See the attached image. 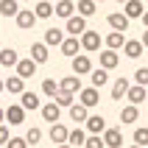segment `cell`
Here are the masks:
<instances>
[{
  "mask_svg": "<svg viewBox=\"0 0 148 148\" xmlns=\"http://www.w3.org/2000/svg\"><path fill=\"white\" fill-rule=\"evenodd\" d=\"M106 23H109V28H112V31L126 34V31H129V23H132V20H129L123 11H115V14H109V17H106Z\"/></svg>",
  "mask_w": 148,
  "mask_h": 148,
  "instance_id": "obj_1",
  "label": "cell"
},
{
  "mask_svg": "<svg viewBox=\"0 0 148 148\" xmlns=\"http://www.w3.org/2000/svg\"><path fill=\"white\" fill-rule=\"evenodd\" d=\"M78 103H81V106H87V109L98 106V103H101V92L95 90V87H87V90L78 92Z\"/></svg>",
  "mask_w": 148,
  "mask_h": 148,
  "instance_id": "obj_2",
  "label": "cell"
},
{
  "mask_svg": "<svg viewBox=\"0 0 148 148\" xmlns=\"http://www.w3.org/2000/svg\"><path fill=\"white\" fill-rule=\"evenodd\" d=\"M50 140H53V145H67V140H70V129L62 123H53L50 126Z\"/></svg>",
  "mask_w": 148,
  "mask_h": 148,
  "instance_id": "obj_3",
  "label": "cell"
},
{
  "mask_svg": "<svg viewBox=\"0 0 148 148\" xmlns=\"http://www.w3.org/2000/svg\"><path fill=\"white\" fill-rule=\"evenodd\" d=\"M87 31H90V28H87V20H84L81 14H75V17L67 20V34H73V36H84Z\"/></svg>",
  "mask_w": 148,
  "mask_h": 148,
  "instance_id": "obj_4",
  "label": "cell"
},
{
  "mask_svg": "<svg viewBox=\"0 0 148 148\" xmlns=\"http://www.w3.org/2000/svg\"><path fill=\"white\" fill-rule=\"evenodd\" d=\"M42 117H45V123H59V117H62V106H59L56 101H50V103H45L42 106Z\"/></svg>",
  "mask_w": 148,
  "mask_h": 148,
  "instance_id": "obj_5",
  "label": "cell"
},
{
  "mask_svg": "<svg viewBox=\"0 0 148 148\" xmlns=\"http://www.w3.org/2000/svg\"><path fill=\"white\" fill-rule=\"evenodd\" d=\"M123 14L129 17V20H137V17L143 20V14H145V3H143V0H129V3L123 6Z\"/></svg>",
  "mask_w": 148,
  "mask_h": 148,
  "instance_id": "obj_6",
  "label": "cell"
},
{
  "mask_svg": "<svg viewBox=\"0 0 148 148\" xmlns=\"http://www.w3.org/2000/svg\"><path fill=\"white\" fill-rule=\"evenodd\" d=\"M81 48L87 50V53H95V50L101 48V34L98 31H87L81 36Z\"/></svg>",
  "mask_w": 148,
  "mask_h": 148,
  "instance_id": "obj_7",
  "label": "cell"
},
{
  "mask_svg": "<svg viewBox=\"0 0 148 148\" xmlns=\"http://www.w3.org/2000/svg\"><path fill=\"white\" fill-rule=\"evenodd\" d=\"M103 145L106 148H123V132L120 129H106L103 132Z\"/></svg>",
  "mask_w": 148,
  "mask_h": 148,
  "instance_id": "obj_8",
  "label": "cell"
},
{
  "mask_svg": "<svg viewBox=\"0 0 148 148\" xmlns=\"http://www.w3.org/2000/svg\"><path fill=\"white\" fill-rule=\"evenodd\" d=\"M143 42L140 39H126V45H123V56L126 59H140L143 56Z\"/></svg>",
  "mask_w": 148,
  "mask_h": 148,
  "instance_id": "obj_9",
  "label": "cell"
},
{
  "mask_svg": "<svg viewBox=\"0 0 148 148\" xmlns=\"http://www.w3.org/2000/svg\"><path fill=\"white\" fill-rule=\"evenodd\" d=\"M120 64V56H117V50H101V67L103 70H115V67Z\"/></svg>",
  "mask_w": 148,
  "mask_h": 148,
  "instance_id": "obj_10",
  "label": "cell"
},
{
  "mask_svg": "<svg viewBox=\"0 0 148 148\" xmlns=\"http://www.w3.org/2000/svg\"><path fill=\"white\" fill-rule=\"evenodd\" d=\"M59 90L75 95V92H81L84 87H81V81H78V75H67V78H62V81H59Z\"/></svg>",
  "mask_w": 148,
  "mask_h": 148,
  "instance_id": "obj_11",
  "label": "cell"
},
{
  "mask_svg": "<svg viewBox=\"0 0 148 148\" xmlns=\"http://www.w3.org/2000/svg\"><path fill=\"white\" fill-rule=\"evenodd\" d=\"M14 20H17V28L28 31V28H34V23H36V14H34V8H31V11H28V8H23Z\"/></svg>",
  "mask_w": 148,
  "mask_h": 148,
  "instance_id": "obj_12",
  "label": "cell"
},
{
  "mask_svg": "<svg viewBox=\"0 0 148 148\" xmlns=\"http://www.w3.org/2000/svg\"><path fill=\"white\" fill-rule=\"evenodd\" d=\"M20 64V53L14 48H3L0 50V67H17Z\"/></svg>",
  "mask_w": 148,
  "mask_h": 148,
  "instance_id": "obj_13",
  "label": "cell"
},
{
  "mask_svg": "<svg viewBox=\"0 0 148 148\" xmlns=\"http://www.w3.org/2000/svg\"><path fill=\"white\" fill-rule=\"evenodd\" d=\"M6 120H8L11 126H20V123L25 120V109L20 106V103H11V106L6 109Z\"/></svg>",
  "mask_w": 148,
  "mask_h": 148,
  "instance_id": "obj_14",
  "label": "cell"
},
{
  "mask_svg": "<svg viewBox=\"0 0 148 148\" xmlns=\"http://www.w3.org/2000/svg\"><path fill=\"white\" fill-rule=\"evenodd\" d=\"M84 126H87V132H90V134H98V137L106 132V120H103L101 115H90V120H87Z\"/></svg>",
  "mask_w": 148,
  "mask_h": 148,
  "instance_id": "obj_15",
  "label": "cell"
},
{
  "mask_svg": "<svg viewBox=\"0 0 148 148\" xmlns=\"http://www.w3.org/2000/svg\"><path fill=\"white\" fill-rule=\"evenodd\" d=\"M73 73H75V75H90V73H92L90 56H75V59H73Z\"/></svg>",
  "mask_w": 148,
  "mask_h": 148,
  "instance_id": "obj_16",
  "label": "cell"
},
{
  "mask_svg": "<svg viewBox=\"0 0 148 148\" xmlns=\"http://www.w3.org/2000/svg\"><path fill=\"white\" fill-rule=\"evenodd\" d=\"M36 62H34V59H20V64H17V75H20V78H31L34 73H36Z\"/></svg>",
  "mask_w": 148,
  "mask_h": 148,
  "instance_id": "obj_17",
  "label": "cell"
},
{
  "mask_svg": "<svg viewBox=\"0 0 148 148\" xmlns=\"http://www.w3.org/2000/svg\"><path fill=\"white\" fill-rule=\"evenodd\" d=\"M126 101H129L132 106H137V103L148 101V92H145V87H140V84H134L132 90H129V95H126Z\"/></svg>",
  "mask_w": 148,
  "mask_h": 148,
  "instance_id": "obj_18",
  "label": "cell"
},
{
  "mask_svg": "<svg viewBox=\"0 0 148 148\" xmlns=\"http://www.w3.org/2000/svg\"><path fill=\"white\" fill-rule=\"evenodd\" d=\"M56 17H62V20L75 17V3H73V0H59V3H56Z\"/></svg>",
  "mask_w": 148,
  "mask_h": 148,
  "instance_id": "obj_19",
  "label": "cell"
},
{
  "mask_svg": "<svg viewBox=\"0 0 148 148\" xmlns=\"http://www.w3.org/2000/svg\"><path fill=\"white\" fill-rule=\"evenodd\" d=\"M34 14H36V20H48L50 14H56V6H53L50 0H39L36 8H34Z\"/></svg>",
  "mask_w": 148,
  "mask_h": 148,
  "instance_id": "obj_20",
  "label": "cell"
},
{
  "mask_svg": "<svg viewBox=\"0 0 148 148\" xmlns=\"http://www.w3.org/2000/svg\"><path fill=\"white\" fill-rule=\"evenodd\" d=\"M31 59L36 64H45V62H48V45H45V42H34L31 45Z\"/></svg>",
  "mask_w": 148,
  "mask_h": 148,
  "instance_id": "obj_21",
  "label": "cell"
},
{
  "mask_svg": "<svg viewBox=\"0 0 148 148\" xmlns=\"http://www.w3.org/2000/svg\"><path fill=\"white\" fill-rule=\"evenodd\" d=\"M129 90H132V84H129V78H117L115 87H112V101H120L129 95Z\"/></svg>",
  "mask_w": 148,
  "mask_h": 148,
  "instance_id": "obj_22",
  "label": "cell"
},
{
  "mask_svg": "<svg viewBox=\"0 0 148 148\" xmlns=\"http://www.w3.org/2000/svg\"><path fill=\"white\" fill-rule=\"evenodd\" d=\"M6 92H11V95H23V92H25V78H20V75L6 78Z\"/></svg>",
  "mask_w": 148,
  "mask_h": 148,
  "instance_id": "obj_23",
  "label": "cell"
},
{
  "mask_svg": "<svg viewBox=\"0 0 148 148\" xmlns=\"http://www.w3.org/2000/svg\"><path fill=\"white\" fill-rule=\"evenodd\" d=\"M70 117H73V123H87L90 120V109L81 106V103H73L70 106Z\"/></svg>",
  "mask_w": 148,
  "mask_h": 148,
  "instance_id": "obj_24",
  "label": "cell"
},
{
  "mask_svg": "<svg viewBox=\"0 0 148 148\" xmlns=\"http://www.w3.org/2000/svg\"><path fill=\"white\" fill-rule=\"evenodd\" d=\"M78 48H81V39H78V36H67V39L62 42V53H64V56H73L75 59Z\"/></svg>",
  "mask_w": 148,
  "mask_h": 148,
  "instance_id": "obj_25",
  "label": "cell"
},
{
  "mask_svg": "<svg viewBox=\"0 0 148 148\" xmlns=\"http://www.w3.org/2000/svg\"><path fill=\"white\" fill-rule=\"evenodd\" d=\"M62 42H64V31H59V28H48L45 31V45L48 48H53V45L62 48Z\"/></svg>",
  "mask_w": 148,
  "mask_h": 148,
  "instance_id": "obj_26",
  "label": "cell"
},
{
  "mask_svg": "<svg viewBox=\"0 0 148 148\" xmlns=\"http://www.w3.org/2000/svg\"><path fill=\"white\" fill-rule=\"evenodd\" d=\"M95 8H98V3H95V0H78V3H75V11H78L84 20L95 14Z\"/></svg>",
  "mask_w": 148,
  "mask_h": 148,
  "instance_id": "obj_27",
  "label": "cell"
},
{
  "mask_svg": "<svg viewBox=\"0 0 148 148\" xmlns=\"http://www.w3.org/2000/svg\"><path fill=\"white\" fill-rule=\"evenodd\" d=\"M20 11H23V8H20L17 0H0V14L3 17H17Z\"/></svg>",
  "mask_w": 148,
  "mask_h": 148,
  "instance_id": "obj_28",
  "label": "cell"
},
{
  "mask_svg": "<svg viewBox=\"0 0 148 148\" xmlns=\"http://www.w3.org/2000/svg\"><path fill=\"white\" fill-rule=\"evenodd\" d=\"M137 117H140V109L132 106V103L120 109V123H123V126H126V123H137Z\"/></svg>",
  "mask_w": 148,
  "mask_h": 148,
  "instance_id": "obj_29",
  "label": "cell"
},
{
  "mask_svg": "<svg viewBox=\"0 0 148 148\" xmlns=\"http://www.w3.org/2000/svg\"><path fill=\"white\" fill-rule=\"evenodd\" d=\"M20 106H23V109H39V95L25 90L23 95H20Z\"/></svg>",
  "mask_w": 148,
  "mask_h": 148,
  "instance_id": "obj_30",
  "label": "cell"
},
{
  "mask_svg": "<svg viewBox=\"0 0 148 148\" xmlns=\"http://www.w3.org/2000/svg\"><path fill=\"white\" fill-rule=\"evenodd\" d=\"M90 81H92V87H95V90H101V87L109 81V70H103V67L92 70V73H90Z\"/></svg>",
  "mask_w": 148,
  "mask_h": 148,
  "instance_id": "obj_31",
  "label": "cell"
},
{
  "mask_svg": "<svg viewBox=\"0 0 148 148\" xmlns=\"http://www.w3.org/2000/svg\"><path fill=\"white\" fill-rule=\"evenodd\" d=\"M123 45H126V36H123V34L112 31V34L106 36V48H109V50H120Z\"/></svg>",
  "mask_w": 148,
  "mask_h": 148,
  "instance_id": "obj_32",
  "label": "cell"
},
{
  "mask_svg": "<svg viewBox=\"0 0 148 148\" xmlns=\"http://www.w3.org/2000/svg\"><path fill=\"white\" fill-rule=\"evenodd\" d=\"M87 137H90V134L84 132V129H73V132H70V140H67V145H87Z\"/></svg>",
  "mask_w": 148,
  "mask_h": 148,
  "instance_id": "obj_33",
  "label": "cell"
},
{
  "mask_svg": "<svg viewBox=\"0 0 148 148\" xmlns=\"http://www.w3.org/2000/svg\"><path fill=\"white\" fill-rule=\"evenodd\" d=\"M42 92H45L48 98H56L59 95V81L56 78H45V81H42Z\"/></svg>",
  "mask_w": 148,
  "mask_h": 148,
  "instance_id": "obj_34",
  "label": "cell"
},
{
  "mask_svg": "<svg viewBox=\"0 0 148 148\" xmlns=\"http://www.w3.org/2000/svg\"><path fill=\"white\" fill-rule=\"evenodd\" d=\"M134 145H148V126H140V129H134Z\"/></svg>",
  "mask_w": 148,
  "mask_h": 148,
  "instance_id": "obj_35",
  "label": "cell"
},
{
  "mask_svg": "<svg viewBox=\"0 0 148 148\" xmlns=\"http://www.w3.org/2000/svg\"><path fill=\"white\" fill-rule=\"evenodd\" d=\"M53 101H56V103H59V106H62V109H70V106H73V103H75V101H73V95H70V92H62V90H59V95H56V98H53Z\"/></svg>",
  "mask_w": 148,
  "mask_h": 148,
  "instance_id": "obj_36",
  "label": "cell"
},
{
  "mask_svg": "<svg viewBox=\"0 0 148 148\" xmlns=\"http://www.w3.org/2000/svg\"><path fill=\"white\" fill-rule=\"evenodd\" d=\"M25 140H28V145H36V143L42 140V132L36 129V126H31V129L25 132Z\"/></svg>",
  "mask_w": 148,
  "mask_h": 148,
  "instance_id": "obj_37",
  "label": "cell"
},
{
  "mask_svg": "<svg viewBox=\"0 0 148 148\" xmlns=\"http://www.w3.org/2000/svg\"><path fill=\"white\" fill-rule=\"evenodd\" d=\"M84 148H106V145H103V137H98V134H90Z\"/></svg>",
  "mask_w": 148,
  "mask_h": 148,
  "instance_id": "obj_38",
  "label": "cell"
},
{
  "mask_svg": "<svg viewBox=\"0 0 148 148\" xmlns=\"http://www.w3.org/2000/svg\"><path fill=\"white\" fill-rule=\"evenodd\" d=\"M134 81L140 84V87H148V67H140V70L134 73Z\"/></svg>",
  "mask_w": 148,
  "mask_h": 148,
  "instance_id": "obj_39",
  "label": "cell"
},
{
  "mask_svg": "<svg viewBox=\"0 0 148 148\" xmlns=\"http://www.w3.org/2000/svg\"><path fill=\"white\" fill-rule=\"evenodd\" d=\"M6 148H28V140H25V137H11Z\"/></svg>",
  "mask_w": 148,
  "mask_h": 148,
  "instance_id": "obj_40",
  "label": "cell"
},
{
  "mask_svg": "<svg viewBox=\"0 0 148 148\" xmlns=\"http://www.w3.org/2000/svg\"><path fill=\"white\" fill-rule=\"evenodd\" d=\"M8 140H11L8 129H6V126H0V145H8Z\"/></svg>",
  "mask_w": 148,
  "mask_h": 148,
  "instance_id": "obj_41",
  "label": "cell"
},
{
  "mask_svg": "<svg viewBox=\"0 0 148 148\" xmlns=\"http://www.w3.org/2000/svg\"><path fill=\"white\" fill-rule=\"evenodd\" d=\"M140 42H143V48H148V28L143 31V39H140Z\"/></svg>",
  "mask_w": 148,
  "mask_h": 148,
  "instance_id": "obj_42",
  "label": "cell"
},
{
  "mask_svg": "<svg viewBox=\"0 0 148 148\" xmlns=\"http://www.w3.org/2000/svg\"><path fill=\"white\" fill-rule=\"evenodd\" d=\"M3 120H6V109H0V126H3Z\"/></svg>",
  "mask_w": 148,
  "mask_h": 148,
  "instance_id": "obj_43",
  "label": "cell"
},
{
  "mask_svg": "<svg viewBox=\"0 0 148 148\" xmlns=\"http://www.w3.org/2000/svg\"><path fill=\"white\" fill-rule=\"evenodd\" d=\"M143 25H145V28H148V11H145V14H143Z\"/></svg>",
  "mask_w": 148,
  "mask_h": 148,
  "instance_id": "obj_44",
  "label": "cell"
},
{
  "mask_svg": "<svg viewBox=\"0 0 148 148\" xmlns=\"http://www.w3.org/2000/svg\"><path fill=\"white\" fill-rule=\"evenodd\" d=\"M3 90H6V81H0V92H3Z\"/></svg>",
  "mask_w": 148,
  "mask_h": 148,
  "instance_id": "obj_45",
  "label": "cell"
},
{
  "mask_svg": "<svg viewBox=\"0 0 148 148\" xmlns=\"http://www.w3.org/2000/svg\"><path fill=\"white\" fill-rule=\"evenodd\" d=\"M56 148H73V145H56Z\"/></svg>",
  "mask_w": 148,
  "mask_h": 148,
  "instance_id": "obj_46",
  "label": "cell"
},
{
  "mask_svg": "<svg viewBox=\"0 0 148 148\" xmlns=\"http://www.w3.org/2000/svg\"><path fill=\"white\" fill-rule=\"evenodd\" d=\"M117 3H123V6H126V3H129V0H117Z\"/></svg>",
  "mask_w": 148,
  "mask_h": 148,
  "instance_id": "obj_47",
  "label": "cell"
},
{
  "mask_svg": "<svg viewBox=\"0 0 148 148\" xmlns=\"http://www.w3.org/2000/svg\"><path fill=\"white\" fill-rule=\"evenodd\" d=\"M129 148H143V145H129Z\"/></svg>",
  "mask_w": 148,
  "mask_h": 148,
  "instance_id": "obj_48",
  "label": "cell"
},
{
  "mask_svg": "<svg viewBox=\"0 0 148 148\" xmlns=\"http://www.w3.org/2000/svg\"><path fill=\"white\" fill-rule=\"evenodd\" d=\"M95 3H103V0H95Z\"/></svg>",
  "mask_w": 148,
  "mask_h": 148,
  "instance_id": "obj_49",
  "label": "cell"
},
{
  "mask_svg": "<svg viewBox=\"0 0 148 148\" xmlns=\"http://www.w3.org/2000/svg\"><path fill=\"white\" fill-rule=\"evenodd\" d=\"M143 3H148V0H143Z\"/></svg>",
  "mask_w": 148,
  "mask_h": 148,
  "instance_id": "obj_50",
  "label": "cell"
}]
</instances>
